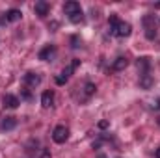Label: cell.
<instances>
[{"label":"cell","instance_id":"6da1fadb","mask_svg":"<svg viewBox=\"0 0 160 158\" xmlns=\"http://www.w3.org/2000/svg\"><path fill=\"white\" fill-rule=\"evenodd\" d=\"M130 34H132V26L128 22H123V21H119L112 28V36H116V37H128Z\"/></svg>","mask_w":160,"mask_h":158},{"label":"cell","instance_id":"7a4b0ae2","mask_svg":"<svg viewBox=\"0 0 160 158\" xmlns=\"http://www.w3.org/2000/svg\"><path fill=\"white\" fill-rule=\"evenodd\" d=\"M69 138V130L65 125H58L54 130H52V140L56 143H65V140Z\"/></svg>","mask_w":160,"mask_h":158},{"label":"cell","instance_id":"3957f363","mask_svg":"<svg viewBox=\"0 0 160 158\" xmlns=\"http://www.w3.org/2000/svg\"><path fill=\"white\" fill-rule=\"evenodd\" d=\"M54 56H56V47H54V45H47V47H43L41 52H39V60H43V62H50Z\"/></svg>","mask_w":160,"mask_h":158},{"label":"cell","instance_id":"277c9868","mask_svg":"<svg viewBox=\"0 0 160 158\" xmlns=\"http://www.w3.org/2000/svg\"><path fill=\"white\" fill-rule=\"evenodd\" d=\"M63 11H65V15H75V13H78V11H82V7H80L78 2H75V0H71V2H65L63 4Z\"/></svg>","mask_w":160,"mask_h":158},{"label":"cell","instance_id":"5b68a950","mask_svg":"<svg viewBox=\"0 0 160 158\" xmlns=\"http://www.w3.org/2000/svg\"><path fill=\"white\" fill-rule=\"evenodd\" d=\"M24 84H26L28 87H36V86L41 84V77L36 75V73H26V75H24Z\"/></svg>","mask_w":160,"mask_h":158},{"label":"cell","instance_id":"8992f818","mask_svg":"<svg viewBox=\"0 0 160 158\" xmlns=\"http://www.w3.org/2000/svg\"><path fill=\"white\" fill-rule=\"evenodd\" d=\"M136 65H138V69H140V73H142V77H143V75H147V71H149V67H151V60H149L147 56L138 58Z\"/></svg>","mask_w":160,"mask_h":158},{"label":"cell","instance_id":"52a82bcc","mask_svg":"<svg viewBox=\"0 0 160 158\" xmlns=\"http://www.w3.org/2000/svg\"><path fill=\"white\" fill-rule=\"evenodd\" d=\"M19 104H21V101L15 97V95H4V106H8V108H11V110H15V108H19Z\"/></svg>","mask_w":160,"mask_h":158},{"label":"cell","instance_id":"ba28073f","mask_svg":"<svg viewBox=\"0 0 160 158\" xmlns=\"http://www.w3.org/2000/svg\"><path fill=\"white\" fill-rule=\"evenodd\" d=\"M78 65H80V60H73V62H71V63H69V65L63 69L62 77H63V78H69V77H71V75H73V73L78 69Z\"/></svg>","mask_w":160,"mask_h":158},{"label":"cell","instance_id":"9c48e42d","mask_svg":"<svg viewBox=\"0 0 160 158\" xmlns=\"http://www.w3.org/2000/svg\"><path fill=\"white\" fill-rule=\"evenodd\" d=\"M52 102H54L52 91H43V95H41V106H43V108H50Z\"/></svg>","mask_w":160,"mask_h":158},{"label":"cell","instance_id":"30bf717a","mask_svg":"<svg viewBox=\"0 0 160 158\" xmlns=\"http://www.w3.org/2000/svg\"><path fill=\"white\" fill-rule=\"evenodd\" d=\"M36 15H39V17H45V15H48V4L45 2V0H39V2H36Z\"/></svg>","mask_w":160,"mask_h":158},{"label":"cell","instance_id":"8fae6325","mask_svg":"<svg viewBox=\"0 0 160 158\" xmlns=\"http://www.w3.org/2000/svg\"><path fill=\"white\" fill-rule=\"evenodd\" d=\"M21 17H22L21 9H9V11L6 13V21H8V22H17V21H21Z\"/></svg>","mask_w":160,"mask_h":158},{"label":"cell","instance_id":"7c38bea8","mask_svg":"<svg viewBox=\"0 0 160 158\" xmlns=\"http://www.w3.org/2000/svg\"><path fill=\"white\" fill-rule=\"evenodd\" d=\"M15 125H17L15 117H4L0 121V130H11V128H15Z\"/></svg>","mask_w":160,"mask_h":158},{"label":"cell","instance_id":"4fadbf2b","mask_svg":"<svg viewBox=\"0 0 160 158\" xmlns=\"http://www.w3.org/2000/svg\"><path fill=\"white\" fill-rule=\"evenodd\" d=\"M127 65H128V60H127L125 56H119V58H116L112 69H114V71H123V69H127Z\"/></svg>","mask_w":160,"mask_h":158},{"label":"cell","instance_id":"5bb4252c","mask_svg":"<svg viewBox=\"0 0 160 158\" xmlns=\"http://www.w3.org/2000/svg\"><path fill=\"white\" fill-rule=\"evenodd\" d=\"M153 84H155V80H153V77H151V75H143V77L140 78V86H142L143 89H149Z\"/></svg>","mask_w":160,"mask_h":158},{"label":"cell","instance_id":"9a60e30c","mask_svg":"<svg viewBox=\"0 0 160 158\" xmlns=\"http://www.w3.org/2000/svg\"><path fill=\"white\" fill-rule=\"evenodd\" d=\"M95 91H97V86H95L93 82H88V84L84 86V93H86L88 97H91V95H93Z\"/></svg>","mask_w":160,"mask_h":158},{"label":"cell","instance_id":"2e32d148","mask_svg":"<svg viewBox=\"0 0 160 158\" xmlns=\"http://www.w3.org/2000/svg\"><path fill=\"white\" fill-rule=\"evenodd\" d=\"M69 21H71V22H75V24H78V22H82V21H84V13H82V11H78V13L71 15V17H69Z\"/></svg>","mask_w":160,"mask_h":158},{"label":"cell","instance_id":"e0dca14e","mask_svg":"<svg viewBox=\"0 0 160 158\" xmlns=\"http://www.w3.org/2000/svg\"><path fill=\"white\" fill-rule=\"evenodd\" d=\"M108 22H110V26L114 28V26L119 22V21H118V15H116V13H114V15H110V17H108Z\"/></svg>","mask_w":160,"mask_h":158},{"label":"cell","instance_id":"ac0fdd59","mask_svg":"<svg viewBox=\"0 0 160 158\" xmlns=\"http://www.w3.org/2000/svg\"><path fill=\"white\" fill-rule=\"evenodd\" d=\"M71 43H73V48H78V47H80V37H78V36H73Z\"/></svg>","mask_w":160,"mask_h":158},{"label":"cell","instance_id":"d6986e66","mask_svg":"<svg viewBox=\"0 0 160 158\" xmlns=\"http://www.w3.org/2000/svg\"><path fill=\"white\" fill-rule=\"evenodd\" d=\"M39 158H52V155H50V151H48V149H43Z\"/></svg>","mask_w":160,"mask_h":158},{"label":"cell","instance_id":"ffe728a7","mask_svg":"<svg viewBox=\"0 0 160 158\" xmlns=\"http://www.w3.org/2000/svg\"><path fill=\"white\" fill-rule=\"evenodd\" d=\"M108 126H110L108 121H99V128H108Z\"/></svg>","mask_w":160,"mask_h":158},{"label":"cell","instance_id":"44dd1931","mask_svg":"<svg viewBox=\"0 0 160 158\" xmlns=\"http://www.w3.org/2000/svg\"><path fill=\"white\" fill-rule=\"evenodd\" d=\"M65 82H67V78H63L62 75H60V77H56V84H60V86H62V84H65Z\"/></svg>","mask_w":160,"mask_h":158},{"label":"cell","instance_id":"7402d4cb","mask_svg":"<svg viewBox=\"0 0 160 158\" xmlns=\"http://www.w3.org/2000/svg\"><path fill=\"white\" fill-rule=\"evenodd\" d=\"M22 95H24V99H32V95L28 93V89H26V87H24V91H22Z\"/></svg>","mask_w":160,"mask_h":158},{"label":"cell","instance_id":"603a6c76","mask_svg":"<svg viewBox=\"0 0 160 158\" xmlns=\"http://www.w3.org/2000/svg\"><path fill=\"white\" fill-rule=\"evenodd\" d=\"M155 108H158V110H160V99L157 101V104H155Z\"/></svg>","mask_w":160,"mask_h":158},{"label":"cell","instance_id":"cb8c5ba5","mask_svg":"<svg viewBox=\"0 0 160 158\" xmlns=\"http://www.w3.org/2000/svg\"><path fill=\"white\" fill-rule=\"evenodd\" d=\"M157 158H160V147L157 149Z\"/></svg>","mask_w":160,"mask_h":158},{"label":"cell","instance_id":"d4e9b609","mask_svg":"<svg viewBox=\"0 0 160 158\" xmlns=\"http://www.w3.org/2000/svg\"><path fill=\"white\" fill-rule=\"evenodd\" d=\"M97 158H106V155H99Z\"/></svg>","mask_w":160,"mask_h":158},{"label":"cell","instance_id":"484cf974","mask_svg":"<svg viewBox=\"0 0 160 158\" xmlns=\"http://www.w3.org/2000/svg\"><path fill=\"white\" fill-rule=\"evenodd\" d=\"M157 123H158V126H160V117H158V119H157Z\"/></svg>","mask_w":160,"mask_h":158}]
</instances>
